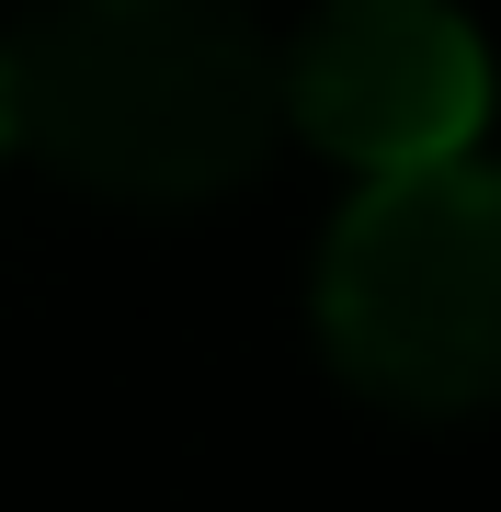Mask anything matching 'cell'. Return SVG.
<instances>
[{
  "instance_id": "4",
  "label": "cell",
  "mask_w": 501,
  "mask_h": 512,
  "mask_svg": "<svg viewBox=\"0 0 501 512\" xmlns=\"http://www.w3.org/2000/svg\"><path fill=\"white\" fill-rule=\"evenodd\" d=\"M23 148V103H12V57H0V160Z\"/></svg>"
},
{
  "instance_id": "1",
  "label": "cell",
  "mask_w": 501,
  "mask_h": 512,
  "mask_svg": "<svg viewBox=\"0 0 501 512\" xmlns=\"http://www.w3.org/2000/svg\"><path fill=\"white\" fill-rule=\"evenodd\" d=\"M23 148L103 205H217L285 126V57L240 0H46L12 46Z\"/></svg>"
},
{
  "instance_id": "3",
  "label": "cell",
  "mask_w": 501,
  "mask_h": 512,
  "mask_svg": "<svg viewBox=\"0 0 501 512\" xmlns=\"http://www.w3.org/2000/svg\"><path fill=\"white\" fill-rule=\"evenodd\" d=\"M285 126L365 183L467 160L490 126V46L456 0H319L285 46Z\"/></svg>"
},
{
  "instance_id": "2",
  "label": "cell",
  "mask_w": 501,
  "mask_h": 512,
  "mask_svg": "<svg viewBox=\"0 0 501 512\" xmlns=\"http://www.w3.org/2000/svg\"><path fill=\"white\" fill-rule=\"evenodd\" d=\"M319 353L399 421L501 410V160L365 183L319 239Z\"/></svg>"
}]
</instances>
